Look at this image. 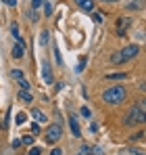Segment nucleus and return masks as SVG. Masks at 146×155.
<instances>
[{"mask_svg":"<svg viewBox=\"0 0 146 155\" xmlns=\"http://www.w3.org/2000/svg\"><path fill=\"white\" fill-rule=\"evenodd\" d=\"M42 4H44V0H31V8H33V11H38Z\"/></svg>","mask_w":146,"mask_h":155,"instance_id":"19","label":"nucleus"},{"mask_svg":"<svg viewBox=\"0 0 146 155\" xmlns=\"http://www.w3.org/2000/svg\"><path fill=\"white\" fill-rule=\"evenodd\" d=\"M48 31H46V29H44V31H40V44H46V42H48Z\"/></svg>","mask_w":146,"mask_h":155,"instance_id":"13","label":"nucleus"},{"mask_svg":"<svg viewBox=\"0 0 146 155\" xmlns=\"http://www.w3.org/2000/svg\"><path fill=\"white\" fill-rule=\"evenodd\" d=\"M127 78V74H123V71H119V74H106V80H125Z\"/></svg>","mask_w":146,"mask_h":155,"instance_id":"12","label":"nucleus"},{"mask_svg":"<svg viewBox=\"0 0 146 155\" xmlns=\"http://www.w3.org/2000/svg\"><path fill=\"white\" fill-rule=\"evenodd\" d=\"M44 134H46V143L54 145V143H56V140L63 136V126H61V124H50Z\"/></svg>","mask_w":146,"mask_h":155,"instance_id":"3","label":"nucleus"},{"mask_svg":"<svg viewBox=\"0 0 146 155\" xmlns=\"http://www.w3.org/2000/svg\"><path fill=\"white\" fill-rule=\"evenodd\" d=\"M81 11H86V13H90V11H94V0H73Z\"/></svg>","mask_w":146,"mask_h":155,"instance_id":"6","label":"nucleus"},{"mask_svg":"<svg viewBox=\"0 0 146 155\" xmlns=\"http://www.w3.org/2000/svg\"><path fill=\"white\" fill-rule=\"evenodd\" d=\"M84 69H86V59H84V57H81V61H79V65H77V67H75V71H77V74H81V71H84Z\"/></svg>","mask_w":146,"mask_h":155,"instance_id":"15","label":"nucleus"},{"mask_svg":"<svg viewBox=\"0 0 146 155\" xmlns=\"http://www.w3.org/2000/svg\"><path fill=\"white\" fill-rule=\"evenodd\" d=\"M69 126H71V134L75 138L81 136V128H79V124H77V115H75V113H69Z\"/></svg>","mask_w":146,"mask_h":155,"instance_id":"4","label":"nucleus"},{"mask_svg":"<svg viewBox=\"0 0 146 155\" xmlns=\"http://www.w3.org/2000/svg\"><path fill=\"white\" fill-rule=\"evenodd\" d=\"M129 25V19L127 17H121L117 21V36H125V27Z\"/></svg>","mask_w":146,"mask_h":155,"instance_id":"7","label":"nucleus"},{"mask_svg":"<svg viewBox=\"0 0 146 155\" xmlns=\"http://www.w3.org/2000/svg\"><path fill=\"white\" fill-rule=\"evenodd\" d=\"M11 78H15V80H21V78H23V71H21V69H13V71H11Z\"/></svg>","mask_w":146,"mask_h":155,"instance_id":"14","label":"nucleus"},{"mask_svg":"<svg viewBox=\"0 0 146 155\" xmlns=\"http://www.w3.org/2000/svg\"><path fill=\"white\" fill-rule=\"evenodd\" d=\"M44 13H46V15L52 13V4H50V0H44Z\"/></svg>","mask_w":146,"mask_h":155,"instance_id":"18","label":"nucleus"},{"mask_svg":"<svg viewBox=\"0 0 146 155\" xmlns=\"http://www.w3.org/2000/svg\"><path fill=\"white\" fill-rule=\"evenodd\" d=\"M19 86H21V90H29V82H27L25 78H21V80H19Z\"/></svg>","mask_w":146,"mask_h":155,"instance_id":"16","label":"nucleus"},{"mask_svg":"<svg viewBox=\"0 0 146 155\" xmlns=\"http://www.w3.org/2000/svg\"><path fill=\"white\" fill-rule=\"evenodd\" d=\"M40 74H42L44 84H52V80H54V78H52V69H50V65L46 63V61H44V65H42V71H40Z\"/></svg>","mask_w":146,"mask_h":155,"instance_id":"5","label":"nucleus"},{"mask_svg":"<svg viewBox=\"0 0 146 155\" xmlns=\"http://www.w3.org/2000/svg\"><path fill=\"white\" fill-rule=\"evenodd\" d=\"M29 19H31V21H33V23H36V21H38V19H40V17H38V13H36V11H33V8H31V11H29Z\"/></svg>","mask_w":146,"mask_h":155,"instance_id":"24","label":"nucleus"},{"mask_svg":"<svg viewBox=\"0 0 146 155\" xmlns=\"http://www.w3.org/2000/svg\"><path fill=\"white\" fill-rule=\"evenodd\" d=\"M29 128H31V132H33V134H38V132H40V126H38V124H31Z\"/></svg>","mask_w":146,"mask_h":155,"instance_id":"27","label":"nucleus"},{"mask_svg":"<svg viewBox=\"0 0 146 155\" xmlns=\"http://www.w3.org/2000/svg\"><path fill=\"white\" fill-rule=\"evenodd\" d=\"M140 6H142V0H136V2H132L127 8H140Z\"/></svg>","mask_w":146,"mask_h":155,"instance_id":"25","label":"nucleus"},{"mask_svg":"<svg viewBox=\"0 0 146 155\" xmlns=\"http://www.w3.org/2000/svg\"><path fill=\"white\" fill-rule=\"evenodd\" d=\"M138 52H140L138 44H127L125 48H121L119 52H115V54L111 57V63H115V65H119V63H125V61L134 59V57H136Z\"/></svg>","mask_w":146,"mask_h":155,"instance_id":"2","label":"nucleus"},{"mask_svg":"<svg viewBox=\"0 0 146 155\" xmlns=\"http://www.w3.org/2000/svg\"><path fill=\"white\" fill-rule=\"evenodd\" d=\"M90 130H92V132H96V130H98V124H94V122H92V124H90Z\"/></svg>","mask_w":146,"mask_h":155,"instance_id":"31","label":"nucleus"},{"mask_svg":"<svg viewBox=\"0 0 146 155\" xmlns=\"http://www.w3.org/2000/svg\"><path fill=\"white\" fill-rule=\"evenodd\" d=\"M25 117H27L25 113H17V117H15V122H17V124H23V122H25Z\"/></svg>","mask_w":146,"mask_h":155,"instance_id":"22","label":"nucleus"},{"mask_svg":"<svg viewBox=\"0 0 146 155\" xmlns=\"http://www.w3.org/2000/svg\"><path fill=\"white\" fill-rule=\"evenodd\" d=\"M125 97H127V90H125V86H111V88H106L104 92H102V101L109 105H119L125 101Z\"/></svg>","mask_w":146,"mask_h":155,"instance_id":"1","label":"nucleus"},{"mask_svg":"<svg viewBox=\"0 0 146 155\" xmlns=\"http://www.w3.org/2000/svg\"><path fill=\"white\" fill-rule=\"evenodd\" d=\"M19 145H21V140H19V138H15V140H13V149H17Z\"/></svg>","mask_w":146,"mask_h":155,"instance_id":"30","label":"nucleus"},{"mask_svg":"<svg viewBox=\"0 0 146 155\" xmlns=\"http://www.w3.org/2000/svg\"><path fill=\"white\" fill-rule=\"evenodd\" d=\"M52 51H54V59H56V63L63 65V59H61V54H59V51H56V46H52Z\"/></svg>","mask_w":146,"mask_h":155,"instance_id":"20","label":"nucleus"},{"mask_svg":"<svg viewBox=\"0 0 146 155\" xmlns=\"http://www.w3.org/2000/svg\"><path fill=\"white\" fill-rule=\"evenodd\" d=\"M31 117H33L36 122H46V115H44L42 109H31Z\"/></svg>","mask_w":146,"mask_h":155,"instance_id":"8","label":"nucleus"},{"mask_svg":"<svg viewBox=\"0 0 146 155\" xmlns=\"http://www.w3.org/2000/svg\"><path fill=\"white\" fill-rule=\"evenodd\" d=\"M21 143H25V145H29V147H31V145H33V136H27V134H25Z\"/></svg>","mask_w":146,"mask_h":155,"instance_id":"21","label":"nucleus"},{"mask_svg":"<svg viewBox=\"0 0 146 155\" xmlns=\"http://www.w3.org/2000/svg\"><path fill=\"white\" fill-rule=\"evenodd\" d=\"M50 155H63V151H61V149H59V147H54V149H52V151H50Z\"/></svg>","mask_w":146,"mask_h":155,"instance_id":"28","label":"nucleus"},{"mask_svg":"<svg viewBox=\"0 0 146 155\" xmlns=\"http://www.w3.org/2000/svg\"><path fill=\"white\" fill-rule=\"evenodd\" d=\"M40 153H42L40 147H31V151H29V155H40Z\"/></svg>","mask_w":146,"mask_h":155,"instance_id":"26","label":"nucleus"},{"mask_svg":"<svg viewBox=\"0 0 146 155\" xmlns=\"http://www.w3.org/2000/svg\"><path fill=\"white\" fill-rule=\"evenodd\" d=\"M19 101H23V103H31V101H33L31 94H29V90H21V92H19Z\"/></svg>","mask_w":146,"mask_h":155,"instance_id":"10","label":"nucleus"},{"mask_svg":"<svg viewBox=\"0 0 146 155\" xmlns=\"http://www.w3.org/2000/svg\"><path fill=\"white\" fill-rule=\"evenodd\" d=\"M23 48H25V46H21V44L17 42V44L11 48V51H13V57H15V59H21V57H23Z\"/></svg>","mask_w":146,"mask_h":155,"instance_id":"9","label":"nucleus"},{"mask_svg":"<svg viewBox=\"0 0 146 155\" xmlns=\"http://www.w3.org/2000/svg\"><path fill=\"white\" fill-rule=\"evenodd\" d=\"M134 107H136V109H138V111H140L142 115H146V99H140V101L134 105Z\"/></svg>","mask_w":146,"mask_h":155,"instance_id":"11","label":"nucleus"},{"mask_svg":"<svg viewBox=\"0 0 146 155\" xmlns=\"http://www.w3.org/2000/svg\"><path fill=\"white\" fill-rule=\"evenodd\" d=\"M2 2L8 4V6H15V4H17V0H2Z\"/></svg>","mask_w":146,"mask_h":155,"instance_id":"29","label":"nucleus"},{"mask_svg":"<svg viewBox=\"0 0 146 155\" xmlns=\"http://www.w3.org/2000/svg\"><path fill=\"white\" fill-rule=\"evenodd\" d=\"M79 113H81L84 117H92V111H90L88 107H81V109H79Z\"/></svg>","mask_w":146,"mask_h":155,"instance_id":"17","label":"nucleus"},{"mask_svg":"<svg viewBox=\"0 0 146 155\" xmlns=\"http://www.w3.org/2000/svg\"><path fill=\"white\" fill-rule=\"evenodd\" d=\"M92 21H94V23H100V21H102V15H100V13H92Z\"/></svg>","mask_w":146,"mask_h":155,"instance_id":"23","label":"nucleus"}]
</instances>
